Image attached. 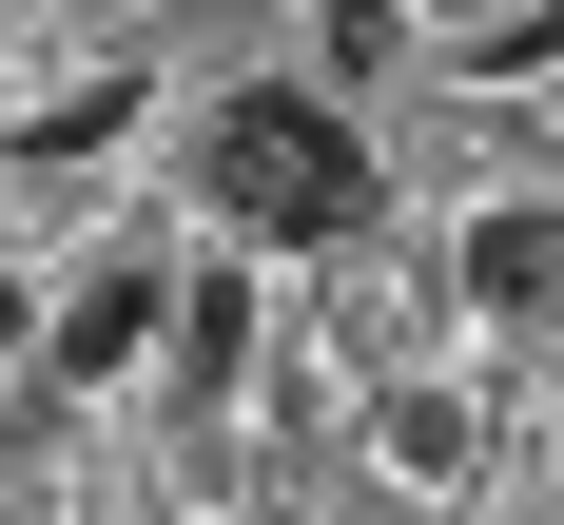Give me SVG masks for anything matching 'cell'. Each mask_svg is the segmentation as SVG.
Here are the masks:
<instances>
[{
    "label": "cell",
    "instance_id": "cell-1",
    "mask_svg": "<svg viewBox=\"0 0 564 525\" xmlns=\"http://www.w3.org/2000/svg\"><path fill=\"white\" fill-rule=\"evenodd\" d=\"M195 195H215L253 253H350V233L390 215V175H370V117H350L332 78H253V98H215V136H195Z\"/></svg>",
    "mask_w": 564,
    "mask_h": 525
},
{
    "label": "cell",
    "instance_id": "cell-2",
    "mask_svg": "<svg viewBox=\"0 0 564 525\" xmlns=\"http://www.w3.org/2000/svg\"><path fill=\"white\" fill-rule=\"evenodd\" d=\"M156 311H175L156 253H98V273L40 311V370H58V390H117V370H156Z\"/></svg>",
    "mask_w": 564,
    "mask_h": 525
},
{
    "label": "cell",
    "instance_id": "cell-3",
    "mask_svg": "<svg viewBox=\"0 0 564 525\" xmlns=\"http://www.w3.org/2000/svg\"><path fill=\"white\" fill-rule=\"evenodd\" d=\"M448 292H467V311H507V331H545V311H564V195L467 215V233H448Z\"/></svg>",
    "mask_w": 564,
    "mask_h": 525
},
{
    "label": "cell",
    "instance_id": "cell-4",
    "mask_svg": "<svg viewBox=\"0 0 564 525\" xmlns=\"http://www.w3.org/2000/svg\"><path fill=\"white\" fill-rule=\"evenodd\" d=\"M156 370H175V390H234V370H253V273H175Z\"/></svg>",
    "mask_w": 564,
    "mask_h": 525
},
{
    "label": "cell",
    "instance_id": "cell-5",
    "mask_svg": "<svg viewBox=\"0 0 564 525\" xmlns=\"http://www.w3.org/2000/svg\"><path fill=\"white\" fill-rule=\"evenodd\" d=\"M390 58H409V20H390V0H332V78H390Z\"/></svg>",
    "mask_w": 564,
    "mask_h": 525
},
{
    "label": "cell",
    "instance_id": "cell-6",
    "mask_svg": "<svg viewBox=\"0 0 564 525\" xmlns=\"http://www.w3.org/2000/svg\"><path fill=\"white\" fill-rule=\"evenodd\" d=\"M0 350H40V292H20V273H0Z\"/></svg>",
    "mask_w": 564,
    "mask_h": 525
}]
</instances>
